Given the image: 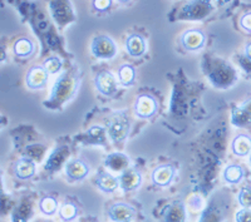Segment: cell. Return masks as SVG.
<instances>
[{
	"label": "cell",
	"mask_w": 251,
	"mask_h": 222,
	"mask_svg": "<svg viewBox=\"0 0 251 222\" xmlns=\"http://www.w3.org/2000/svg\"><path fill=\"white\" fill-rule=\"evenodd\" d=\"M241 108H243L244 111L246 112V113H249L251 116V98H250V99L246 100V102L244 103L243 105H241Z\"/></svg>",
	"instance_id": "obj_31"
},
{
	"label": "cell",
	"mask_w": 251,
	"mask_h": 222,
	"mask_svg": "<svg viewBox=\"0 0 251 222\" xmlns=\"http://www.w3.org/2000/svg\"><path fill=\"white\" fill-rule=\"evenodd\" d=\"M118 1H121V3H126V1H128V0H118Z\"/></svg>",
	"instance_id": "obj_33"
},
{
	"label": "cell",
	"mask_w": 251,
	"mask_h": 222,
	"mask_svg": "<svg viewBox=\"0 0 251 222\" xmlns=\"http://www.w3.org/2000/svg\"><path fill=\"white\" fill-rule=\"evenodd\" d=\"M13 50H14V53L18 57L25 58L33 54L34 46H33V43H31L29 39H26V38H20V39H18L14 43Z\"/></svg>",
	"instance_id": "obj_18"
},
{
	"label": "cell",
	"mask_w": 251,
	"mask_h": 222,
	"mask_svg": "<svg viewBox=\"0 0 251 222\" xmlns=\"http://www.w3.org/2000/svg\"><path fill=\"white\" fill-rule=\"evenodd\" d=\"M239 202L240 205L246 208L251 207V188L244 187L239 194Z\"/></svg>",
	"instance_id": "obj_26"
},
{
	"label": "cell",
	"mask_w": 251,
	"mask_h": 222,
	"mask_svg": "<svg viewBox=\"0 0 251 222\" xmlns=\"http://www.w3.org/2000/svg\"><path fill=\"white\" fill-rule=\"evenodd\" d=\"M91 50L93 55L98 59H111L116 54V44L111 38L106 35H100V37L94 38L92 42Z\"/></svg>",
	"instance_id": "obj_3"
},
{
	"label": "cell",
	"mask_w": 251,
	"mask_h": 222,
	"mask_svg": "<svg viewBox=\"0 0 251 222\" xmlns=\"http://www.w3.org/2000/svg\"><path fill=\"white\" fill-rule=\"evenodd\" d=\"M141 174L136 170H125L120 177V185L125 191H132L136 190L141 185Z\"/></svg>",
	"instance_id": "obj_9"
},
{
	"label": "cell",
	"mask_w": 251,
	"mask_h": 222,
	"mask_svg": "<svg viewBox=\"0 0 251 222\" xmlns=\"http://www.w3.org/2000/svg\"><path fill=\"white\" fill-rule=\"evenodd\" d=\"M245 55H246V58H248V59L251 60V43L246 46V48H245Z\"/></svg>",
	"instance_id": "obj_32"
},
{
	"label": "cell",
	"mask_w": 251,
	"mask_h": 222,
	"mask_svg": "<svg viewBox=\"0 0 251 222\" xmlns=\"http://www.w3.org/2000/svg\"><path fill=\"white\" fill-rule=\"evenodd\" d=\"M126 49L132 57H141L145 54L146 43L143 38L138 34H132L126 40Z\"/></svg>",
	"instance_id": "obj_13"
},
{
	"label": "cell",
	"mask_w": 251,
	"mask_h": 222,
	"mask_svg": "<svg viewBox=\"0 0 251 222\" xmlns=\"http://www.w3.org/2000/svg\"><path fill=\"white\" fill-rule=\"evenodd\" d=\"M250 163H251V156H250Z\"/></svg>",
	"instance_id": "obj_34"
},
{
	"label": "cell",
	"mask_w": 251,
	"mask_h": 222,
	"mask_svg": "<svg viewBox=\"0 0 251 222\" xmlns=\"http://www.w3.org/2000/svg\"><path fill=\"white\" fill-rule=\"evenodd\" d=\"M232 123L237 127H245V125L250 124L251 123V116L249 113H246L241 107L234 109L232 112Z\"/></svg>",
	"instance_id": "obj_22"
},
{
	"label": "cell",
	"mask_w": 251,
	"mask_h": 222,
	"mask_svg": "<svg viewBox=\"0 0 251 222\" xmlns=\"http://www.w3.org/2000/svg\"><path fill=\"white\" fill-rule=\"evenodd\" d=\"M232 151L237 156H246L251 152V138L246 134H240L232 142Z\"/></svg>",
	"instance_id": "obj_16"
},
{
	"label": "cell",
	"mask_w": 251,
	"mask_h": 222,
	"mask_svg": "<svg viewBox=\"0 0 251 222\" xmlns=\"http://www.w3.org/2000/svg\"><path fill=\"white\" fill-rule=\"evenodd\" d=\"M107 132L113 142H122L129 133V121L125 113L117 112L107 123Z\"/></svg>",
	"instance_id": "obj_1"
},
{
	"label": "cell",
	"mask_w": 251,
	"mask_h": 222,
	"mask_svg": "<svg viewBox=\"0 0 251 222\" xmlns=\"http://www.w3.org/2000/svg\"><path fill=\"white\" fill-rule=\"evenodd\" d=\"M175 176V168L170 165H163L157 167L152 173L153 182L158 186H167Z\"/></svg>",
	"instance_id": "obj_12"
},
{
	"label": "cell",
	"mask_w": 251,
	"mask_h": 222,
	"mask_svg": "<svg viewBox=\"0 0 251 222\" xmlns=\"http://www.w3.org/2000/svg\"><path fill=\"white\" fill-rule=\"evenodd\" d=\"M157 111V103L154 98H152L149 94H142L136 100L134 104V112L138 117L150 118L152 117Z\"/></svg>",
	"instance_id": "obj_6"
},
{
	"label": "cell",
	"mask_w": 251,
	"mask_h": 222,
	"mask_svg": "<svg viewBox=\"0 0 251 222\" xmlns=\"http://www.w3.org/2000/svg\"><path fill=\"white\" fill-rule=\"evenodd\" d=\"M78 208L75 203L72 202H66L64 205L60 207V217H62L64 221H72L77 217Z\"/></svg>",
	"instance_id": "obj_23"
},
{
	"label": "cell",
	"mask_w": 251,
	"mask_h": 222,
	"mask_svg": "<svg viewBox=\"0 0 251 222\" xmlns=\"http://www.w3.org/2000/svg\"><path fill=\"white\" fill-rule=\"evenodd\" d=\"M66 171L69 178L73 179V181H79L88 174L89 168L83 161L73 160L67 163Z\"/></svg>",
	"instance_id": "obj_10"
},
{
	"label": "cell",
	"mask_w": 251,
	"mask_h": 222,
	"mask_svg": "<svg viewBox=\"0 0 251 222\" xmlns=\"http://www.w3.org/2000/svg\"><path fill=\"white\" fill-rule=\"evenodd\" d=\"M181 43H182L183 48L187 49V50H199L205 44V34L200 29H191V30L183 33L182 38H181Z\"/></svg>",
	"instance_id": "obj_7"
},
{
	"label": "cell",
	"mask_w": 251,
	"mask_h": 222,
	"mask_svg": "<svg viewBox=\"0 0 251 222\" xmlns=\"http://www.w3.org/2000/svg\"><path fill=\"white\" fill-rule=\"evenodd\" d=\"M62 161H63V157H60L59 153H58V152H55V153L53 154L50 158H49L46 168L47 170H57V168L62 165Z\"/></svg>",
	"instance_id": "obj_27"
},
{
	"label": "cell",
	"mask_w": 251,
	"mask_h": 222,
	"mask_svg": "<svg viewBox=\"0 0 251 222\" xmlns=\"http://www.w3.org/2000/svg\"><path fill=\"white\" fill-rule=\"evenodd\" d=\"M244 177V170L240 166L232 165L228 166L224 172V178L230 183H237L240 182Z\"/></svg>",
	"instance_id": "obj_21"
},
{
	"label": "cell",
	"mask_w": 251,
	"mask_h": 222,
	"mask_svg": "<svg viewBox=\"0 0 251 222\" xmlns=\"http://www.w3.org/2000/svg\"><path fill=\"white\" fill-rule=\"evenodd\" d=\"M15 174L20 179L30 178L35 172V165L30 158H20L14 167Z\"/></svg>",
	"instance_id": "obj_15"
},
{
	"label": "cell",
	"mask_w": 251,
	"mask_h": 222,
	"mask_svg": "<svg viewBox=\"0 0 251 222\" xmlns=\"http://www.w3.org/2000/svg\"><path fill=\"white\" fill-rule=\"evenodd\" d=\"M236 222H251V208H244L236 214Z\"/></svg>",
	"instance_id": "obj_29"
},
{
	"label": "cell",
	"mask_w": 251,
	"mask_h": 222,
	"mask_svg": "<svg viewBox=\"0 0 251 222\" xmlns=\"http://www.w3.org/2000/svg\"><path fill=\"white\" fill-rule=\"evenodd\" d=\"M211 4L208 0H190V3L185 6V18L188 19H201L207 15L211 10Z\"/></svg>",
	"instance_id": "obj_4"
},
{
	"label": "cell",
	"mask_w": 251,
	"mask_h": 222,
	"mask_svg": "<svg viewBox=\"0 0 251 222\" xmlns=\"http://www.w3.org/2000/svg\"><path fill=\"white\" fill-rule=\"evenodd\" d=\"M112 6V0H93V8L98 12H106Z\"/></svg>",
	"instance_id": "obj_28"
},
{
	"label": "cell",
	"mask_w": 251,
	"mask_h": 222,
	"mask_svg": "<svg viewBox=\"0 0 251 222\" xmlns=\"http://www.w3.org/2000/svg\"><path fill=\"white\" fill-rule=\"evenodd\" d=\"M97 185L104 192H113L118 187V185H120V179L112 176L111 173L102 172L97 177Z\"/></svg>",
	"instance_id": "obj_17"
},
{
	"label": "cell",
	"mask_w": 251,
	"mask_h": 222,
	"mask_svg": "<svg viewBox=\"0 0 251 222\" xmlns=\"http://www.w3.org/2000/svg\"><path fill=\"white\" fill-rule=\"evenodd\" d=\"M77 84L78 82L72 77L71 74H64L55 83L49 102L59 103V104L63 102H66L68 98L72 97V94L75 93V88H77Z\"/></svg>",
	"instance_id": "obj_2"
},
{
	"label": "cell",
	"mask_w": 251,
	"mask_h": 222,
	"mask_svg": "<svg viewBox=\"0 0 251 222\" xmlns=\"http://www.w3.org/2000/svg\"><path fill=\"white\" fill-rule=\"evenodd\" d=\"M240 25H241L243 29H245L246 31L251 33V13H246V14H244L241 17V19H240Z\"/></svg>",
	"instance_id": "obj_30"
},
{
	"label": "cell",
	"mask_w": 251,
	"mask_h": 222,
	"mask_svg": "<svg viewBox=\"0 0 251 222\" xmlns=\"http://www.w3.org/2000/svg\"><path fill=\"white\" fill-rule=\"evenodd\" d=\"M43 67L49 74H54V73H58V72L60 71V68H62V62H60L59 58L50 57V58H48L46 62H44Z\"/></svg>",
	"instance_id": "obj_25"
},
{
	"label": "cell",
	"mask_w": 251,
	"mask_h": 222,
	"mask_svg": "<svg viewBox=\"0 0 251 222\" xmlns=\"http://www.w3.org/2000/svg\"><path fill=\"white\" fill-rule=\"evenodd\" d=\"M118 77H120V83L122 86L128 87L131 84H133L134 78H136V72H134L133 67L128 66V64H125L118 71Z\"/></svg>",
	"instance_id": "obj_20"
},
{
	"label": "cell",
	"mask_w": 251,
	"mask_h": 222,
	"mask_svg": "<svg viewBox=\"0 0 251 222\" xmlns=\"http://www.w3.org/2000/svg\"><path fill=\"white\" fill-rule=\"evenodd\" d=\"M48 74L44 67H33L26 74V86L34 91L44 88L48 82Z\"/></svg>",
	"instance_id": "obj_8"
},
{
	"label": "cell",
	"mask_w": 251,
	"mask_h": 222,
	"mask_svg": "<svg viewBox=\"0 0 251 222\" xmlns=\"http://www.w3.org/2000/svg\"><path fill=\"white\" fill-rule=\"evenodd\" d=\"M165 222H185L186 219V212L183 203L180 201H176L172 205L167 207L163 215Z\"/></svg>",
	"instance_id": "obj_14"
},
{
	"label": "cell",
	"mask_w": 251,
	"mask_h": 222,
	"mask_svg": "<svg viewBox=\"0 0 251 222\" xmlns=\"http://www.w3.org/2000/svg\"><path fill=\"white\" fill-rule=\"evenodd\" d=\"M57 201L53 197H44L40 201V210L43 211L46 215H53L57 211Z\"/></svg>",
	"instance_id": "obj_24"
},
{
	"label": "cell",
	"mask_w": 251,
	"mask_h": 222,
	"mask_svg": "<svg viewBox=\"0 0 251 222\" xmlns=\"http://www.w3.org/2000/svg\"><path fill=\"white\" fill-rule=\"evenodd\" d=\"M127 165H128V158L122 153H112L107 157L106 160V166L113 171L125 170Z\"/></svg>",
	"instance_id": "obj_19"
},
{
	"label": "cell",
	"mask_w": 251,
	"mask_h": 222,
	"mask_svg": "<svg viewBox=\"0 0 251 222\" xmlns=\"http://www.w3.org/2000/svg\"><path fill=\"white\" fill-rule=\"evenodd\" d=\"M134 216V210L126 203H116L109 208V217L116 222L129 221Z\"/></svg>",
	"instance_id": "obj_11"
},
{
	"label": "cell",
	"mask_w": 251,
	"mask_h": 222,
	"mask_svg": "<svg viewBox=\"0 0 251 222\" xmlns=\"http://www.w3.org/2000/svg\"><path fill=\"white\" fill-rule=\"evenodd\" d=\"M123 222H129V221H123Z\"/></svg>",
	"instance_id": "obj_35"
},
{
	"label": "cell",
	"mask_w": 251,
	"mask_h": 222,
	"mask_svg": "<svg viewBox=\"0 0 251 222\" xmlns=\"http://www.w3.org/2000/svg\"><path fill=\"white\" fill-rule=\"evenodd\" d=\"M96 87L100 93L109 97V96H113L117 91V82H116L113 74L109 72H100L96 77Z\"/></svg>",
	"instance_id": "obj_5"
}]
</instances>
